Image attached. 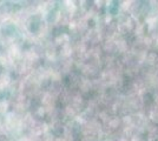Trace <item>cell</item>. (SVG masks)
<instances>
[]
</instances>
